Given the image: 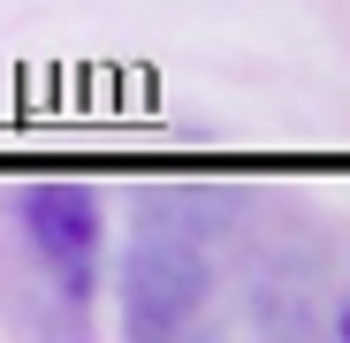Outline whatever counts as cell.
<instances>
[{
  "mask_svg": "<svg viewBox=\"0 0 350 343\" xmlns=\"http://www.w3.org/2000/svg\"><path fill=\"white\" fill-rule=\"evenodd\" d=\"M206 282H213V259H206V244L183 221H145L137 244H130V267H122L130 335H175L206 305Z\"/></svg>",
  "mask_w": 350,
  "mask_h": 343,
  "instance_id": "obj_1",
  "label": "cell"
},
{
  "mask_svg": "<svg viewBox=\"0 0 350 343\" xmlns=\"http://www.w3.org/2000/svg\"><path fill=\"white\" fill-rule=\"evenodd\" d=\"M23 237H31L38 267L84 305L99 282V199L84 183H31L23 191Z\"/></svg>",
  "mask_w": 350,
  "mask_h": 343,
  "instance_id": "obj_2",
  "label": "cell"
},
{
  "mask_svg": "<svg viewBox=\"0 0 350 343\" xmlns=\"http://www.w3.org/2000/svg\"><path fill=\"white\" fill-rule=\"evenodd\" d=\"M342 335H350V313H342Z\"/></svg>",
  "mask_w": 350,
  "mask_h": 343,
  "instance_id": "obj_3",
  "label": "cell"
}]
</instances>
